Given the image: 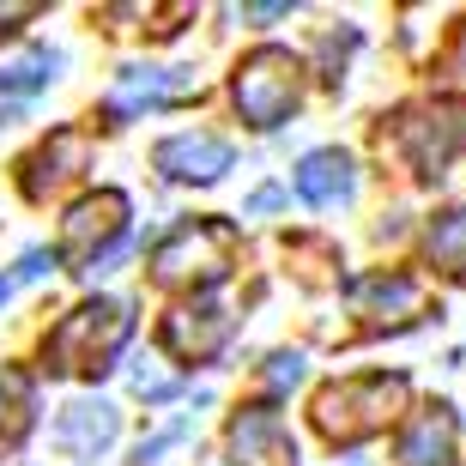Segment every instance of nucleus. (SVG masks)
Returning <instances> with one entry per match:
<instances>
[{
  "mask_svg": "<svg viewBox=\"0 0 466 466\" xmlns=\"http://www.w3.org/2000/svg\"><path fill=\"white\" fill-rule=\"evenodd\" d=\"M406 376H346L328 381L315 394V431L333 436V442H363V436L388 431L406 406Z\"/></svg>",
  "mask_w": 466,
  "mask_h": 466,
  "instance_id": "obj_2",
  "label": "nucleus"
},
{
  "mask_svg": "<svg viewBox=\"0 0 466 466\" xmlns=\"http://www.w3.org/2000/svg\"><path fill=\"white\" fill-rule=\"evenodd\" d=\"M454 442H461L454 412L449 406H431V412H418L400 431V466H454Z\"/></svg>",
  "mask_w": 466,
  "mask_h": 466,
  "instance_id": "obj_13",
  "label": "nucleus"
},
{
  "mask_svg": "<svg viewBox=\"0 0 466 466\" xmlns=\"http://www.w3.org/2000/svg\"><path fill=\"white\" fill-rule=\"evenodd\" d=\"M55 260H61V255H55V248H31V255L18 260V273H13V279H43V273H49V267H55Z\"/></svg>",
  "mask_w": 466,
  "mask_h": 466,
  "instance_id": "obj_21",
  "label": "nucleus"
},
{
  "mask_svg": "<svg viewBox=\"0 0 466 466\" xmlns=\"http://www.w3.org/2000/svg\"><path fill=\"white\" fill-rule=\"evenodd\" d=\"M200 86L188 67H127L109 86V97H104V116L109 121H127V116H139V109H157V104H176V97H188V91Z\"/></svg>",
  "mask_w": 466,
  "mask_h": 466,
  "instance_id": "obj_10",
  "label": "nucleus"
},
{
  "mask_svg": "<svg viewBox=\"0 0 466 466\" xmlns=\"http://www.w3.org/2000/svg\"><path fill=\"white\" fill-rule=\"evenodd\" d=\"M424 255H431V267L466 279V212L461 207L431 218V230H424Z\"/></svg>",
  "mask_w": 466,
  "mask_h": 466,
  "instance_id": "obj_16",
  "label": "nucleus"
},
{
  "mask_svg": "<svg viewBox=\"0 0 466 466\" xmlns=\"http://www.w3.org/2000/svg\"><path fill=\"white\" fill-rule=\"evenodd\" d=\"M230 333H237V315L218 303V297H194V303H176L164 315V346L176 351L182 363H207L230 346Z\"/></svg>",
  "mask_w": 466,
  "mask_h": 466,
  "instance_id": "obj_7",
  "label": "nucleus"
},
{
  "mask_svg": "<svg viewBox=\"0 0 466 466\" xmlns=\"http://www.w3.org/2000/svg\"><path fill=\"white\" fill-rule=\"evenodd\" d=\"M25 424H31V376L0 363V436H6V442H18V436H25Z\"/></svg>",
  "mask_w": 466,
  "mask_h": 466,
  "instance_id": "obj_17",
  "label": "nucleus"
},
{
  "mask_svg": "<svg viewBox=\"0 0 466 466\" xmlns=\"http://www.w3.org/2000/svg\"><path fill=\"white\" fill-rule=\"evenodd\" d=\"M6 291H13V279H0V303H6Z\"/></svg>",
  "mask_w": 466,
  "mask_h": 466,
  "instance_id": "obj_24",
  "label": "nucleus"
},
{
  "mask_svg": "<svg viewBox=\"0 0 466 466\" xmlns=\"http://www.w3.org/2000/svg\"><path fill=\"white\" fill-rule=\"evenodd\" d=\"M351 309L363 315V328H412L431 315V291L412 273H370L351 285Z\"/></svg>",
  "mask_w": 466,
  "mask_h": 466,
  "instance_id": "obj_6",
  "label": "nucleus"
},
{
  "mask_svg": "<svg viewBox=\"0 0 466 466\" xmlns=\"http://www.w3.org/2000/svg\"><path fill=\"white\" fill-rule=\"evenodd\" d=\"M86 152H91V139L79 134V127L49 134V146H36V152L25 157V194H31V200H43V194L67 188L73 176L86 170Z\"/></svg>",
  "mask_w": 466,
  "mask_h": 466,
  "instance_id": "obj_12",
  "label": "nucleus"
},
{
  "mask_svg": "<svg viewBox=\"0 0 466 466\" xmlns=\"http://www.w3.org/2000/svg\"><path fill=\"white\" fill-rule=\"evenodd\" d=\"M230 97H237V116L248 127H279V121H291V109L303 104V61L291 49H255L237 67Z\"/></svg>",
  "mask_w": 466,
  "mask_h": 466,
  "instance_id": "obj_5",
  "label": "nucleus"
},
{
  "mask_svg": "<svg viewBox=\"0 0 466 466\" xmlns=\"http://www.w3.org/2000/svg\"><path fill=\"white\" fill-rule=\"evenodd\" d=\"M127 333H134V303L127 297H91L73 315H61V328L43 339V363H49V376H97L127 346Z\"/></svg>",
  "mask_w": 466,
  "mask_h": 466,
  "instance_id": "obj_1",
  "label": "nucleus"
},
{
  "mask_svg": "<svg viewBox=\"0 0 466 466\" xmlns=\"http://www.w3.org/2000/svg\"><path fill=\"white\" fill-rule=\"evenodd\" d=\"M381 146H394L418 176H442L466 152V104L461 97H431V104L400 109L394 127L381 134Z\"/></svg>",
  "mask_w": 466,
  "mask_h": 466,
  "instance_id": "obj_3",
  "label": "nucleus"
},
{
  "mask_svg": "<svg viewBox=\"0 0 466 466\" xmlns=\"http://www.w3.org/2000/svg\"><path fill=\"white\" fill-rule=\"evenodd\" d=\"M61 442H67L73 454H97V449H109L116 442V431H121V412L116 406H104V400H79V406H67L61 412Z\"/></svg>",
  "mask_w": 466,
  "mask_h": 466,
  "instance_id": "obj_15",
  "label": "nucleus"
},
{
  "mask_svg": "<svg viewBox=\"0 0 466 466\" xmlns=\"http://www.w3.org/2000/svg\"><path fill=\"white\" fill-rule=\"evenodd\" d=\"M291 0H267V6H237V18H285Z\"/></svg>",
  "mask_w": 466,
  "mask_h": 466,
  "instance_id": "obj_22",
  "label": "nucleus"
},
{
  "mask_svg": "<svg viewBox=\"0 0 466 466\" xmlns=\"http://www.w3.org/2000/svg\"><path fill=\"white\" fill-rule=\"evenodd\" d=\"M230 466H297V442L273 406H242L230 418Z\"/></svg>",
  "mask_w": 466,
  "mask_h": 466,
  "instance_id": "obj_9",
  "label": "nucleus"
},
{
  "mask_svg": "<svg viewBox=\"0 0 466 466\" xmlns=\"http://www.w3.org/2000/svg\"><path fill=\"white\" fill-rule=\"evenodd\" d=\"M36 13H43L36 0H6V6H0V36L18 31V25H25V18H36Z\"/></svg>",
  "mask_w": 466,
  "mask_h": 466,
  "instance_id": "obj_20",
  "label": "nucleus"
},
{
  "mask_svg": "<svg viewBox=\"0 0 466 466\" xmlns=\"http://www.w3.org/2000/svg\"><path fill=\"white\" fill-rule=\"evenodd\" d=\"M237 267V230L225 218H188L152 248L157 285H218Z\"/></svg>",
  "mask_w": 466,
  "mask_h": 466,
  "instance_id": "obj_4",
  "label": "nucleus"
},
{
  "mask_svg": "<svg viewBox=\"0 0 466 466\" xmlns=\"http://www.w3.org/2000/svg\"><path fill=\"white\" fill-rule=\"evenodd\" d=\"M297 376H303V358H297V351H273V358H267V381H273V388H291Z\"/></svg>",
  "mask_w": 466,
  "mask_h": 466,
  "instance_id": "obj_19",
  "label": "nucleus"
},
{
  "mask_svg": "<svg viewBox=\"0 0 466 466\" xmlns=\"http://www.w3.org/2000/svg\"><path fill=\"white\" fill-rule=\"evenodd\" d=\"M351 188H358V176H351V157L346 152H309L303 157V170H297V194L309 200V207H339V200H351Z\"/></svg>",
  "mask_w": 466,
  "mask_h": 466,
  "instance_id": "obj_14",
  "label": "nucleus"
},
{
  "mask_svg": "<svg viewBox=\"0 0 466 466\" xmlns=\"http://www.w3.org/2000/svg\"><path fill=\"white\" fill-rule=\"evenodd\" d=\"M121 230H127V200H121L116 188H104V194H86L79 207L61 218V255H73V260H97V255H109L121 242ZM79 267V273H86Z\"/></svg>",
  "mask_w": 466,
  "mask_h": 466,
  "instance_id": "obj_8",
  "label": "nucleus"
},
{
  "mask_svg": "<svg viewBox=\"0 0 466 466\" xmlns=\"http://www.w3.org/2000/svg\"><path fill=\"white\" fill-rule=\"evenodd\" d=\"M18 109H25V104H18V97H6V91H0V127H6V121H18Z\"/></svg>",
  "mask_w": 466,
  "mask_h": 466,
  "instance_id": "obj_23",
  "label": "nucleus"
},
{
  "mask_svg": "<svg viewBox=\"0 0 466 466\" xmlns=\"http://www.w3.org/2000/svg\"><path fill=\"white\" fill-rule=\"evenodd\" d=\"M152 164L170 176V182H218V176L230 170V139H218V134H170L152 152Z\"/></svg>",
  "mask_w": 466,
  "mask_h": 466,
  "instance_id": "obj_11",
  "label": "nucleus"
},
{
  "mask_svg": "<svg viewBox=\"0 0 466 466\" xmlns=\"http://www.w3.org/2000/svg\"><path fill=\"white\" fill-rule=\"evenodd\" d=\"M55 67H61V55H49V49L18 55V61L0 67V91H6V97H18V91H43L55 79Z\"/></svg>",
  "mask_w": 466,
  "mask_h": 466,
  "instance_id": "obj_18",
  "label": "nucleus"
}]
</instances>
